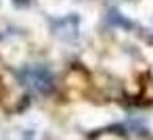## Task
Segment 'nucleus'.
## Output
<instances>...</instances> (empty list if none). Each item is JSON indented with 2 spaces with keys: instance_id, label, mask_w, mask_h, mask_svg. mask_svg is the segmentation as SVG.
Returning <instances> with one entry per match:
<instances>
[{
  "instance_id": "nucleus-1",
  "label": "nucleus",
  "mask_w": 153,
  "mask_h": 140,
  "mask_svg": "<svg viewBox=\"0 0 153 140\" xmlns=\"http://www.w3.org/2000/svg\"><path fill=\"white\" fill-rule=\"evenodd\" d=\"M21 80L25 86H30L38 94H48L53 90V73L42 65H32L21 73Z\"/></svg>"
}]
</instances>
